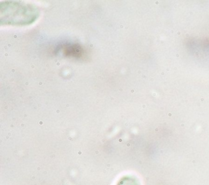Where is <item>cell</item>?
<instances>
[{"label": "cell", "instance_id": "cell-2", "mask_svg": "<svg viewBox=\"0 0 209 185\" xmlns=\"http://www.w3.org/2000/svg\"><path fill=\"white\" fill-rule=\"evenodd\" d=\"M117 185H141L139 180L132 175H126L118 181Z\"/></svg>", "mask_w": 209, "mask_h": 185}, {"label": "cell", "instance_id": "cell-1", "mask_svg": "<svg viewBox=\"0 0 209 185\" xmlns=\"http://www.w3.org/2000/svg\"><path fill=\"white\" fill-rule=\"evenodd\" d=\"M64 52L66 56H74V57H79L83 54V49L80 46L74 44L69 45L64 48Z\"/></svg>", "mask_w": 209, "mask_h": 185}]
</instances>
